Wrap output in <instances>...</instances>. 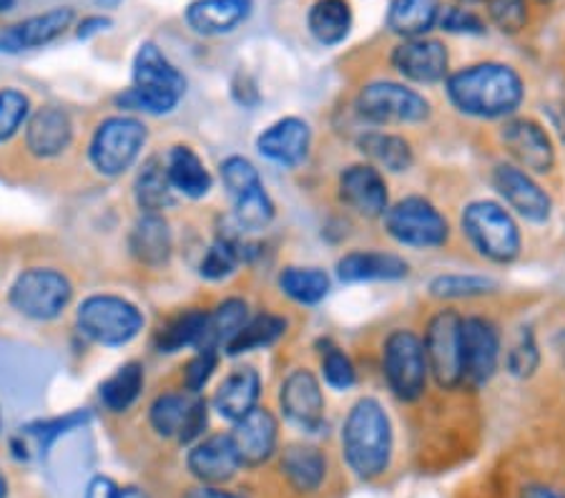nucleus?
<instances>
[{
	"label": "nucleus",
	"instance_id": "bf43d9fd",
	"mask_svg": "<svg viewBox=\"0 0 565 498\" xmlns=\"http://www.w3.org/2000/svg\"><path fill=\"white\" fill-rule=\"evenodd\" d=\"M15 6V0H0V13H8Z\"/></svg>",
	"mask_w": 565,
	"mask_h": 498
},
{
	"label": "nucleus",
	"instance_id": "09e8293b",
	"mask_svg": "<svg viewBox=\"0 0 565 498\" xmlns=\"http://www.w3.org/2000/svg\"><path fill=\"white\" fill-rule=\"evenodd\" d=\"M88 421H90V413H86V411H73V413H68V415H61V418L43 421V423H33V425H29V433H31V436L39 438L43 451H49V448L53 446V441L61 438L63 433L76 431L78 425H86Z\"/></svg>",
	"mask_w": 565,
	"mask_h": 498
},
{
	"label": "nucleus",
	"instance_id": "4d7b16f0",
	"mask_svg": "<svg viewBox=\"0 0 565 498\" xmlns=\"http://www.w3.org/2000/svg\"><path fill=\"white\" fill-rule=\"evenodd\" d=\"M118 498H146V494L139 491V488H126V491L118 494Z\"/></svg>",
	"mask_w": 565,
	"mask_h": 498
},
{
	"label": "nucleus",
	"instance_id": "6e6d98bb",
	"mask_svg": "<svg viewBox=\"0 0 565 498\" xmlns=\"http://www.w3.org/2000/svg\"><path fill=\"white\" fill-rule=\"evenodd\" d=\"M521 498H565V496L548 486H531V488H525Z\"/></svg>",
	"mask_w": 565,
	"mask_h": 498
},
{
	"label": "nucleus",
	"instance_id": "79ce46f5",
	"mask_svg": "<svg viewBox=\"0 0 565 498\" xmlns=\"http://www.w3.org/2000/svg\"><path fill=\"white\" fill-rule=\"evenodd\" d=\"M486 11L488 21L505 35L523 33L527 23H531V6H527V0H488Z\"/></svg>",
	"mask_w": 565,
	"mask_h": 498
},
{
	"label": "nucleus",
	"instance_id": "e2e57ef3",
	"mask_svg": "<svg viewBox=\"0 0 565 498\" xmlns=\"http://www.w3.org/2000/svg\"><path fill=\"white\" fill-rule=\"evenodd\" d=\"M558 350H561V356L565 358V332L558 338Z\"/></svg>",
	"mask_w": 565,
	"mask_h": 498
},
{
	"label": "nucleus",
	"instance_id": "7ed1b4c3",
	"mask_svg": "<svg viewBox=\"0 0 565 498\" xmlns=\"http://www.w3.org/2000/svg\"><path fill=\"white\" fill-rule=\"evenodd\" d=\"M186 91V78L157 43L146 41L134 56V88L116 98L118 106L146 114H169Z\"/></svg>",
	"mask_w": 565,
	"mask_h": 498
},
{
	"label": "nucleus",
	"instance_id": "72a5a7b5",
	"mask_svg": "<svg viewBox=\"0 0 565 498\" xmlns=\"http://www.w3.org/2000/svg\"><path fill=\"white\" fill-rule=\"evenodd\" d=\"M279 287L299 305H317L330 293V277L317 267H287L279 275Z\"/></svg>",
	"mask_w": 565,
	"mask_h": 498
},
{
	"label": "nucleus",
	"instance_id": "dca6fc26",
	"mask_svg": "<svg viewBox=\"0 0 565 498\" xmlns=\"http://www.w3.org/2000/svg\"><path fill=\"white\" fill-rule=\"evenodd\" d=\"M73 18H76V13H73L71 6H56L45 13L23 18V21L0 31V53L15 56V53L45 49L71 29Z\"/></svg>",
	"mask_w": 565,
	"mask_h": 498
},
{
	"label": "nucleus",
	"instance_id": "c85d7f7f",
	"mask_svg": "<svg viewBox=\"0 0 565 498\" xmlns=\"http://www.w3.org/2000/svg\"><path fill=\"white\" fill-rule=\"evenodd\" d=\"M360 151L367 157L372 165L387 171H407L413 167V147L409 141L397 134H385V131H364L358 141Z\"/></svg>",
	"mask_w": 565,
	"mask_h": 498
},
{
	"label": "nucleus",
	"instance_id": "0eeeda50",
	"mask_svg": "<svg viewBox=\"0 0 565 498\" xmlns=\"http://www.w3.org/2000/svg\"><path fill=\"white\" fill-rule=\"evenodd\" d=\"M462 320L458 310H440L425 330V356L435 385L440 391H458L465 385L462 365Z\"/></svg>",
	"mask_w": 565,
	"mask_h": 498
},
{
	"label": "nucleus",
	"instance_id": "9d476101",
	"mask_svg": "<svg viewBox=\"0 0 565 498\" xmlns=\"http://www.w3.org/2000/svg\"><path fill=\"white\" fill-rule=\"evenodd\" d=\"M146 141V129L141 121L129 119V116H116L108 119L90 141V161L106 177H118L129 169Z\"/></svg>",
	"mask_w": 565,
	"mask_h": 498
},
{
	"label": "nucleus",
	"instance_id": "5fc2aeb1",
	"mask_svg": "<svg viewBox=\"0 0 565 498\" xmlns=\"http://www.w3.org/2000/svg\"><path fill=\"white\" fill-rule=\"evenodd\" d=\"M184 498H244V496L222 491V488H214V486H202V488H194V491H189Z\"/></svg>",
	"mask_w": 565,
	"mask_h": 498
},
{
	"label": "nucleus",
	"instance_id": "9b49d317",
	"mask_svg": "<svg viewBox=\"0 0 565 498\" xmlns=\"http://www.w3.org/2000/svg\"><path fill=\"white\" fill-rule=\"evenodd\" d=\"M71 300V283L56 269H29L11 287V305L33 320H53Z\"/></svg>",
	"mask_w": 565,
	"mask_h": 498
},
{
	"label": "nucleus",
	"instance_id": "052dcab7",
	"mask_svg": "<svg viewBox=\"0 0 565 498\" xmlns=\"http://www.w3.org/2000/svg\"><path fill=\"white\" fill-rule=\"evenodd\" d=\"M6 494H8V486H6L3 474H0V498H6Z\"/></svg>",
	"mask_w": 565,
	"mask_h": 498
},
{
	"label": "nucleus",
	"instance_id": "680f3d73",
	"mask_svg": "<svg viewBox=\"0 0 565 498\" xmlns=\"http://www.w3.org/2000/svg\"><path fill=\"white\" fill-rule=\"evenodd\" d=\"M98 3H104L106 8H116L118 3H121V0H98Z\"/></svg>",
	"mask_w": 565,
	"mask_h": 498
},
{
	"label": "nucleus",
	"instance_id": "bb28decb",
	"mask_svg": "<svg viewBox=\"0 0 565 498\" xmlns=\"http://www.w3.org/2000/svg\"><path fill=\"white\" fill-rule=\"evenodd\" d=\"M259 373L254 368H236L234 373L218 385L214 395L216 411L230 421H242L252 413L259 401Z\"/></svg>",
	"mask_w": 565,
	"mask_h": 498
},
{
	"label": "nucleus",
	"instance_id": "f704fd0d",
	"mask_svg": "<svg viewBox=\"0 0 565 498\" xmlns=\"http://www.w3.org/2000/svg\"><path fill=\"white\" fill-rule=\"evenodd\" d=\"M287 332V320L277 315H259L254 320H247V325L234 335V340L224 350L230 356H242V352L269 348Z\"/></svg>",
	"mask_w": 565,
	"mask_h": 498
},
{
	"label": "nucleus",
	"instance_id": "2eb2a0df",
	"mask_svg": "<svg viewBox=\"0 0 565 498\" xmlns=\"http://www.w3.org/2000/svg\"><path fill=\"white\" fill-rule=\"evenodd\" d=\"M493 187L510 210L525 222L545 224L551 220L553 199L537 184L531 171L515 165H500L493 169Z\"/></svg>",
	"mask_w": 565,
	"mask_h": 498
},
{
	"label": "nucleus",
	"instance_id": "49530a36",
	"mask_svg": "<svg viewBox=\"0 0 565 498\" xmlns=\"http://www.w3.org/2000/svg\"><path fill=\"white\" fill-rule=\"evenodd\" d=\"M29 96L15 88L0 91V141L11 139L29 116Z\"/></svg>",
	"mask_w": 565,
	"mask_h": 498
},
{
	"label": "nucleus",
	"instance_id": "13d9d810",
	"mask_svg": "<svg viewBox=\"0 0 565 498\" xmlns=\"http://www.w3.org/2000/svg\"><path fill=\"white\" fill-rule=\"evenodd\" d=\"M455 3L458 6H482V3H488V0H455Z\"/></svg>",
	"mask_w": 565,
	"mask_h": 498
},
{
	"label": "nucleus",
	"instance_id": "423d86ee",
	"mask_svg": "<svg viewBox=\"0 0 565 498\" xmlns=\"http://www.w3.org/2000/svg\"><path fill=\"white\" fill-rule=\"evenodd\" d=\"M382 370H385L390 391L399 401H420L427 388V375H430L425 342L413 330L390 332L385 348H382Z\"/></svg>",
	"mask_w": 565,
	"mask_h": 498
},
{
	"label": "nucleus",
	"instance_id": "5701e85b",
	"mask_svg": "<svg viewBox=\"0 0 565 498\" xmlns=\"http://www.w3.org/2000/svg\"><path fill=\"white\" fill-rule=\"evenodd\" d=\"M242 460L236 456L232 436H212L189 453V470L204 484H224L239 470Z\"/></svg>",
	"mask_w": 565,
	"mask_h": 498
},
{
	"label": "nucleus",
	"instance_id": "c756f323",
	"mask_svg": "<svg viewBox=\"0 0 565 498\" xmlns=\"http://www.w3.org/2000/svg\"><path fill=\"white\" fill-rule=\"evenodd\" d=\"M281 470L297 491L312 494L324 481L327 460L312 446H289L281 456Z\"/></svg>",
	"mask_w": 565,
	"mask_h": 498
},
{
	"label": "nucleus",
	"instance_id": "6e6552de",
	"mask_svg": "<svg viewBox=\"0 0 565 498\" xmlns=\"http://www.w3.org/2000/svg\"><path fill=\"white\" fill-rule=\"evenodd\" d=\"M385 230L395 242L415 250H435L448 244L450 224L425 197H405L385 212Z\"/></svg>",
	"mask_w": 565,
	"mask_h": 498
},
{
	"label": "nucleus",
	"instance_id": "58836bf2",
	"mask_svg": "<svg viewBox=\"0 0 565 498\" xmlns=\"http://www.w3.org/2000/svg\"><path fill=\"white\" fill-rule=\"evenodd\" d=\"M196 398L184 395V393H167L159 395L151 405V425L157 428L161 436H179L181 428L189 418L191 407H194Z\"/></svg>",
	"mask_w": 565,
	"mask_h": 498
},
{
	"label": "nucleus",
	"instance_id": "f257e3e1",
	"mask_svg": "<svg viewBox=\"0 0 565 498\" xmlns=\"http://www.w3.org/2000/svg\"><path fill=\"white\" fill-rule=\"evenodd\" d=\"M445 94L452 108L470 119H510L525 102V81L510 63L480 61L450 71Z\"/></svg>",
	"mask_w": 565,
	"mask_h": 498
},
{
	"label": "nucleus",
	"instance_id": "473e14b6",
	"mask_svg": "<svg viewBox=\"0 0 565 498\" xmlns=\"http://www.w3.org/2000/svg\"><path fill=\"white\" fill-rule=\"evenodd\" d=\"M206 325H209V315L202 310L181 312L163 325L157 338V346L161 352H177L189 346H202Z\"/></svg>",
	"mask_w": 565,
	"mask_h": 498
},
{
	"label": "nucleus",
	"instance_id": "4be33fe9",
	"mask_svg": "<svg viewBox=\"0 0 565 498\" xmlns=\"http://www.w3.org/2000/svg\"><path fill=\"white\" fill-rule=\"evenodd\" d=\"M409 275V265L392 252H350L337 262V277L342 283H395Z\"/></svg>",
	"mask_w": 565,
	"mask_h": 498
},
{
	"label": "nucleus",
	"instance_id": "ea45409f",
	"mask_svg": "<svg viewBox=\"0 0 565 498\" xmlns=\"http://www.w3.org/2000/svg\"><path fill=\"white\" fill-rule=\"evenodd\" d=\"M537 365H541V348H537L535 332L521 328L505 350V370L518 380H527L535 375Z\"/></svg>",
	"mask_w": 565,
	"mask_h": 498
},
{
	"label": "nucleus",
	"instance_id": "c03bdc74",
	"mask_svg": "<svg viewBox=\"0 0 565 498\" xmlns=\"http://www.w3.org/2000/svg\"><path fill=\"white\" fill-rule=\"evenodd\" d=\"M322 375H324V383L334 388V391H350L354 380H358L352 360L344 356L340 348L332 346L330 340L324 342V350H322Z\"/></svg>",
	"mask_w": 565,
	"mask_h": 498
},
{
	"label": "nucleus",
	"instance_id": "412c9836",
	"mask_svg": "<svg viewBox=\"0 0 565 498\" xmlns=\"http://www.w3.org/2000/svg\"><path fill=\"white\" fill-rule=\"evenodd\" d=\"M309 141H312V131L309 124L297 119V116H287L271 124L257 139V147L264 157L277 161L285 167H297L299 161H305L309 151Z\"/></svg>",
	"mask_w": 565,
	"mask_h": 498
},
{
	"label": "nucleus",
	"instance_id": "aec40b11",
	"mask_svg": "<svg viewBox=\"0 0 565 498\" xmlns=\"http://www.w3.org/2000/svg\"><path fill=\"white\" fill-rule=\"evenodd\" d=\"M277 418L267 407H254L252 413L236 421L232 443L242 466H262L277 448Z\"/></svg>",
	"mask_w": 565,
	"mask_h": 498
},
{
	"label": "nucleus",
	"instance_id": "a18cd8bd",
	"mask_svg": "<svg viewBox=\"0 0 565 498\" xmlns=\"http://www.w3.org/2000/svg\"><path fill=\"white\" fill-rule=\"evenodd\" d=\"M437 29L455 35H482L488 31V23L486 18L472 11V8L452 3V6H443Z\"/></svg>",
	"mask_w": 565,
	"mask_h": 498
},
{
	"label": "nucleus",
	"instance_id": "4468645a",
	"mask_svg": "<svg viewBox=\"0 0 565 498\" xmlns=\"http://www.w3.org/2000/svg\"><path fill=\"white\" fill-rule=\"evenodd\" d=\"M500 141L513 157L515 167L531 174H548L555 167V147L551 134L541 124L525 116H510L500 126Z\"/></svg>",
	"mask_w": 565,
	"mask_h": 498
},
{
	"label": "nucleus",
	"instance_id": "b1692460",
	"mask_svg": "<svg viewBox=\"0 0 565 498\" xmlns=\"http://www.w3.org/2000/svg\"><path fill=\"white\" fill-rule=\"evenodd\" d=\"M354 25L350 0H315L307 11L309 35L324 49H334L348 41Z\"/></svg>",
	"mask_w": 565,
	"mask_h": 498
},
{
	"label": "nucleus",
	"instance_id": "864d4df0",
	"mask_svg": "<svg viewBox=\"0 0 565 498\" xmlns=\"http://www.w3.org/2000/svg\"><path fill=\"white\" fill-rule=\"evenodd\" d=\"M118 486L111 481V478L106 476H96L94 481L88 484V491L86 498H118Z\"/></svg>",
	"mask_w": 565,
	"mask_h": 498
},
{
	"label": "nucleus",
	"instance_id": "de8ad7c7",
	"mask_svg": "<svg viewBox=\"0 0 565 498\" xmlns=\"http://www.w3.org/2000/svg\"><path fill=\"white\" fill-rule=\"evenodd\" d=\"M222 179H224V184H226V189H230V194L234 199L252 192L254 187L262 184L257 169H254L252 161L244 159V157L226 159L222 165Z\"/></svg>",
	"mask_w": 565,
	"mask_h": 498
},
{
	"label": "nucleus",
	"instance_id": "7c9ffc66",
	"mask_svg": "<svg viewBox=\"0 0 565 498\" xmlns=\"http://www.w3.org/2000/svg\"><path fill=\"white\" fill-rule=\"evenodd\" d=\"M167 169H169L171 184H174V189H179V192H184L186 197L199 199L212 189V177H209L204 161L199 159L189 147L171 149Z\"/></svg>",
	"mask_w": 565,
	"mask_h": 498
},
{
	"label": "nucleus",
	"instance_id": "8fccbe9b",
	"mask_svg": "<svg viewBox=\"0 0 565 498\" xmlns=\"http://www.w3.org/2000/svg\"><path fill=\"white\" fill-rule=\"evenodd\" d=\"M216 370V348L202 346L194 356V360L189 362L186 368V388L189 393H199L202 388L209 383V378Z\"/></svg>",
	"mask_w": 565,
	"mask_h": 498
},
{
	"label": "nucleus",
	"instance_id": "37998d69",
	"mask_svg": "<svg viewBox=\"0 0 565 498\" xmlns=\"http://www.w3.org/2000/svg\"><path fill=\"white\" fill-rule=\"evenodd\" d=\"M239 259H242V244L232 237H222L206 250L199 272H202V277L206 279H224L236 269Z\"/></svg>",
	"mask_w": 565,
	"mask_h": 498
},
{
	"label": "nucleus",
	"instance_id": "2f4dec72",
	"mask_svg": "<svg viewBox=\"0 0 565 498\" xmlns=\"http://www.w3.org/2000/svg\"><path fill=\"white\" fill-rule=\"evenodd\" d=\"M136 202L146 214H159L174 204V184L169 179V169L159 159H151L136 179Z\"/></svg>",
	"mask_w": 565,
	"mask_h": 498
},
{
	"label": "nucleus",
	"instance_id": "0e129e2a",
	"mask_svg": "<svg viewBox=\"0 0 565 498\" xmlns=\"http://www.w3.org/2000/svg\"><path fill=\"white\" fill-rule=\"evenodd\" d=\"M545 3H548V0H545Z\"/></svg>",
	"mask_w": 565,
	"mask_h": 498
},
{
	"label": "nucleus",
	"instance_id": "a878e982",
	"mask_svg": "<svg viewBox=\"0 0 565 498\" xmlns=\"http://www.w3.org/2000/svg\"><path fill=\"white\" fill-rule=\"evenodd\" d=\"M443 13V0H390L387 29L399 39H423L437 29Z\"/></svg>",
	"mask_w": 565,
	"mask_h": 498
},
{
	"label": "nucleus",
	"instance_id": "20e7f679",
	"mask_svg": "<svg viewBox=\"0 0 565 498\" xmlns=\"http://www.w3.org/2000/svg\"><path fill=\"white\" fill-rule=\"evenodd\" d=\"M462 234L482 259L493 265H513L523 252V232L503 204L478 199L462 212Z\"/></svg>",
	"mask_w": 565,
	"mask_h": 498
},
{
	"label": "nucleus",
	"instance_id": "f3484780",
	"mask_svg": "<svg viewBox=\"0 0 565 498\" xmlns=\"http://www.w3.org/2000/svg\"><path fill=\"white\" fill-rule=\"evenodd\" d=\"M340 199L354 214L377 220L390 210L387 181L372 165H352L340 177Z\"/></svg>",
	"mask_w": 565,
	"mask_h": 498
},
{
	"label": "nucleus",
	"instance_id": "f03ea898",
	"mask_svg": "<svg viewBox=\"0 0 565 498\" xmlns=\"http://www.w3.org/2000/svg\"><path fill=\"white\" fill-rule=\"evenodd\" d=\"M342 448L350 468L360 478H377L385 474L392 456V425L375 398H362L342 428Z\"/></svg>",
	"mask_w": 565,
	"mask_h": 498
},
{
	"label": "nucleus",
	"instance_id": "6ab92c4d",
	"mask_svg": "<svg viewBox=\"0 0 565 498\" xmlns=\"http://www.w3.org/2000/svg\"><path fill=\"white\" fill-rule=\"evenodd\" d=\"M254 0H191L184 11V21L194 33L214 39V35L234 33L249 21Z\"/></svg>",
	"mask_w": 565,
	"mask_h": 498
},
{
	"label": "nucleus",
	"instance_id": "f8f14e48",
	"mask_svg": "<svg viewBox=\"0 0 565 498\" xmlns=\"http://www.w3.org/2000/svg\"><path fill=\"white\" fill-rule=\"evenodd\" d=\"M500 330L490 317L468 315L462 320V365L465 385H488L500 365Z\"/></svg>",
	"mask_w": 565,
	"mask_h": 498
},
{
	"label": "nucleus",
	"instance_id": "3c124183",
	"mask_svg": "<svg viewBox=\"0 0 565 498\" xmlns=\"http://www.w3.org/2000/svg\"><path fill=\"white\" fill-rule=\"evenodd\" d=\"M206 425H209V411H206V401H202V398H196L194 401V407H191V413H189V418H186V423H184V428H181V433H179V443H191V441H196L199 436H202V433L206 431Z\"/></svg>",
	"mask_w": 565,
	"mask_h": 498
},
{
	"label": "nucleus",
	"instance_id": "a19ab883",
	"mask_svg": "<svg viewBox=\"0 0 565 498\" xmlns=\"http://www.w3.org/2000/svg\"><path fill=\"white\" fill-rule=\"evenodd\" d=\"M236 204V222L242 230L257 232L264 230L271 220H275V204H271L269 194L264 192V187H254L252 192L234 199Z\"/></svg>",
	"mask_w": 565,
	"mask_h": 498
},
{
	"label": "nucleus",
	"instance_id": "1a4fd4ad",
	"mask_svg": "<svg viewBox=\"0 0 565 498\" xmlns=\"http://www.w3.org/2000/svg\"><path fill=\"white\" fill-rule=\"evenodd\" d=\"M143 317L124 297L96 295L78 307V328L102 346H126L139 335Z\"/></svg>",
	"mask_w": 565,
	"mask_h": 498
},
{
	"label": "nucleus",
	"instance_id": "a211bd4d",
	"mask_svg": "<svg viewBox=\"0 0 565 498\" xmlns=\"http://www.w3.org/2000/svg\"><path fill=\"white\" fill-rule=\"evenodd\" d=\"M281 411L297 428L317 433L324 425V395L319 380L309 370H295L281 383Z\"/></svg>",
	"mask_w": 565,
	"mask_h": 498
},
{
	"label": "nucleus",
	"instance_id": "39448f33",
	"mask_svg": "<svg viewBox=\"0 0 565 498\" xmlns=\"http://www.w3.org/2000/svg\"><path fill=\"white\" fill-rule=\"evenodd\" d=\"M354 108L370 124L405 126L425 121L433 106L420 91L397 84V81H372L360 88Z\"/></svg>",
	"mask_w": 565,
	"mask_h": 498
},
{
	"label": "nucleus",
	"instance_id": "393cba45",
	"mask_svg": "<svg viewBox=\"0 0 565 498\" xmlns=\"http://www.w3.org/2000/svg\"><path fill=\"white\" fill-rule=\"evenodd\" d=\"M71 134L73 129L68 114L63 108L45 106L31 116L29 131H25V144H29V149L35 157L49 159L68 147Z\"/></svg>",
	"mask_w": 565,
	"mask_h": 498
},
{
	"label": "nucleus",
	"instance_id": "603ef678",
	"mask_svg": "<svg viewBox=\"0 0 565 498\" xmlns=\"http://www.w3.org/2000/svg\"><path fill=\"white\" fill-rule=\"evenodd\" d=\"M108 29H111V18H108V15H86L84 21L78 23L76 35L81 41H88V39H94V35L104 33Z\"/></svg>",
	"mask_w": 565,
	"mask_h": 498
},
{
	"label": "nucleus",
	"instance_id": "e433bc0d",
	"mask_svg": "<svg viewBox=\"0 0 565 498\" xmlns=\"http://www.w3.org/2000/svg\"><path fill=\"white\" fill-rule=\"evenodd\" d=\"M143 388V368L139 362H129V365L118 368L116 373L102 385V401L114 413H124L134 405Z\"/></svg>",
	"mask_w": 565,
	"mask_h": 498
},
{
	"label": "nucleus",
	"instance_id": "4c0bfd02",
	"mask_svg": "<svg viewBox=\"0 0 565 498\" xmlns=\"http://www.w3.org/2000/svg\"><path fill=\"white\" fill-rule=\"evenodd\" d=\"M498 283L493 277L486 275H460V272H450V275H440L430 283V295L437 300H472V297L493 295L498 293Z\"/></svg>",
	"mask_w": 565,
	"mask_h": 498
},
{
	"label": "nucleus",
	"instance_id": "cd10ccee",
	"mask_svg": "<svg viewBox=\"0 0 565 498\" xmlns=\"http://www.w3.org/2000/svg\"><path fill=\"white\" fill-rule=\"evenodd\" d=\"M134 257L149 267H159L171 255L169 224L159 214H143L131 232Z\"/></svg>",
	"mask_w": 565,
	"mask_h": 498
},
{
	"label": "nucleus",
	"instance_id": "ddd939ff",
	"mask_svg": "<svg viewBox=\"0 0 565 498\" xmlns=\"http://www.w3.org/2000/svg\"><path fill=\"white\" fill-rule=\"evenodd\" d=\"M390 63L399 76L420 86L443 84L450 76L448 45L430 35L397 43L390 53Z\"/></svg>",
	"mask_w": 565,
	"mask_h": 498
},
{
	"label": "nucleus",
	"instance_id": "c9c22d12",
	"mask_svg": "<svg viewBox=\"0 0 565 498\" xmlns=\"http://www.w3.org/2000/svg\"><path fill=\"white\" fill-rule=\"evenodd\" d=\"M249 320V307L244 300H226L209 315V325L204 332L202 346L216 348V346H230L234 335L239 332ZM199 346V348H202Z\"/></svg>",
	"mask_w": 565,
	"mask_h": 498
}]
</instances>
